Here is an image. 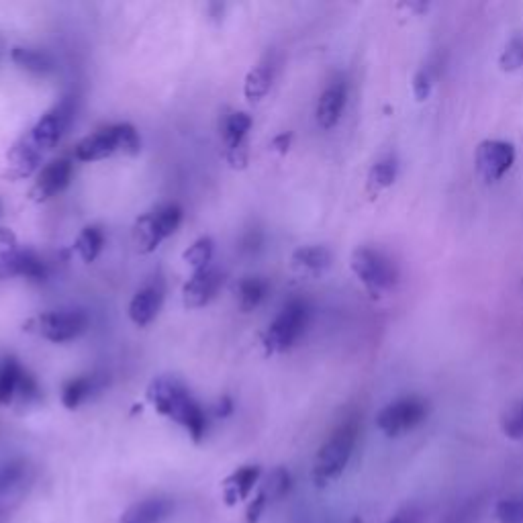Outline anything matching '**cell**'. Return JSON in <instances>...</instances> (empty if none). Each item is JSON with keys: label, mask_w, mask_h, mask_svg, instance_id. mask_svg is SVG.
Segmentation results:
<instances>
[{"label": "cell", "mask_w": 523, "mask_h": 523, "mask_svg": "<svg viewBox=\"0 0 523 523\" xmlns=\"http://www.w3.org/2000/svg\"><path fill=\"white\" fill-rule=\"evenodd\" d=\"M182 221V209L176 203L162 205L146 215H141L133 227V242L141 254H152L170 237Z\"/></svg>", "instance_id": "52a82bcc"}, {"label": "cell", "mask_w": 523, "mask_h": 523, "mask_svg": "<svg viewBox=\"0 0 523 523\" xmlns=\"http://www.w3.org/2000/svg\"><path fill=\"white\" fill-rule=\"evenodd\" d=\"M432 76L427 70H419L415 76H413V94L417 101H427V97H430L432 92Z\"/></svg>", "instance_id": "836d02e7"}, {"label": "cell", "mask_w": 523, "mask_h": 523, "mask_svg": "<svg viewBox=\"0 0 523 523\" xmlns=\"http://www.w3.org/2000/svg\"><path fill=\"white\" fill-rule=\"evenodd\" d=\"M291 262L297 272L319 276L331 266V252L323 246H305L293 252Z\"/></svg>", "instance_id": "ac0fdd59"}, {"label": "cell", "mask_w": 523, "mask_h": 523, "mask_svg": "<svg viewBox=\"0 0 523 523\" xmlns=\"http://www.w3.org/2000/svg\"><path fill=\"white\" fill-rule=\"evenodd\" d=\"M164 303V284L160 280L146 284L144 289L137 291L129 303V317L137 327L150 325Z\"/></svg>", "instance_id": "4fadbf2b"}, {"label": "cell", "mask_w": 523, "mask_h": 523, "mask_svg": "<svg viewBox=\"0 0 523 523\" xmlns=\"http://www.w3.org/2000/svg\"><path fill=\"white\" fill-rule=\"evenodd\" d=\"M358 436H360L358 417H348L323 442V446L317 452L315 466H313V479L319 487L336 481L346 470V466L350 464V458L356 450Z\"/></svg>", "instance_id": "7a4b0ae2"}, {"label": "cell", "mask_w": 523, "mask_h": 523, "mask_svg": "<svg viewBox=\"0 0 523 523\" xmlns=\"http://www.w3.org/2000/svg\"><path fill=\"white\" fill-rule=\"evenodd\" d=\"M260 479V466H244L240 470H235L231 477L225 481V493L229 503L235 499H248L250 493L254 491V485Z\"/></svg>", "instance_id": "ffe728a7"}, {"label": "cell", "mask_w": 523, "mask_h": 523, "mask_svg": "<svg viewBox=\"0 0 523 523\" xmlns=\"http://www.w3.org/2000/svg\"><path fill=\"white\" fill-rule=\"evenodd\" d=\"M72 115H74V105L70 99H64L60 105H56L52 111H47L33 125V129L29 131V139L41 152L54 150L60 144L62 135L66 133V129L72 121Z\"/></svg>", "instance_id": "30bf717a"}, {"label": "cell", "mask_w": 523, "mask_h": 523, "mask_svg": "<svg viewBox=\"0 0 523 523\" xmlns=\"http://www.w3.org/2000/svg\"><path fill=\"white\" fill-rule=\"evenodd\" d=\"M70 180H72V162L66 158L54 160L39 172L31 188V199L37 203L52 199L68 188Z\"/></svg>", "instance_id": "7c38bea8"}, {"label": "cell", "mask_w": 523, "mask_h": 523, "mask_svg": "<svg viewBox=\"0 0 523 523\" xmlns=\"http://www.w3.org/2000/svg\"><path fill=\"white\" fill-rule=\"evenodd\" d=\"M0 276L3 278L25 276L31 280H43L47 276V270L41 258L31 250L21 252L11 248L3 258H0Z\"/></svg>", "instance_id": "9a60e30c"}, {"label": "cell", "mask_w": 523, "mask_h": 523, "mask_svg": "<svg viewBox=\"0 0 523 523\" xmlns=\"http://www.w3.org/2000/svg\"><path fill=\"white\" fill-rule=\"evenodd\" d=\"M150 403L166 417L180 423L195 442L207 432V415L197 399L174 376H158L148 387Z\"/></svg>", "instance_id": "6da1fadb"}, {"label": "cell", "mask_w": 523, "mask_h": 523, "mask_svg": "<svg viewBox=\"0 0 523 523\" xmlns=\"http://www.w3.org/2000/svg\"><path fill=\"white\" fill-rule=\"evenodd\" d=\"M272 78H274V68L268 62H262L258 66H254L244 82V94L248 101H262L270 86H272Z\"/></svg>", "instance_id": "7402d4cb"}, {"label": "cell", "mask_w": 523, "mask_h": 523, "mask_svg": "<svg viewBox=\"0 0 523 523\" xmlns=\"http://www.w3.org/2000/svg\"><path fill=\"white\" fill-rule=\"evenodd\" d=\"M291 141H293V135H291V133H280V135H276V137L272 139L270 148H272L274 152H278V154H287L289 148H291Z\"/></svg>", "instance_id": "d590c367"}, {"label": "cell", "mask_w": 523, "mask_h": 523, "mask_svg": "<svg viewBox=\"0 0 523 523\" xmlns=\"http://www.w3.org/2000/svg\"><path fill=\"white\" fill-rule=\"evenodd\" d=\"M103 246H105V233L94 225L84 227L76 240V252L88 264L99 258V254L103 252Z\"/></svg>", "instance_id": "d4e9b609"}, {"label": "cell", "mask_w": 523, "mask_h": 523, "mask_svg": "<svg viewBox=\"0 0 523 523\" xmlns=\"http://www.w3.org/2000/svg\"><path fill=\"white\" fill-rule=\"evenodd\" d=\"M94 380L92 376H78V378H72L66 383L64 391H62V403L66 409H76L80 407L92 393L94 389Z\"/></svg>", "instance_id": "484cf974"}, {"label": "cell", "mask_w": 523, "mask_h": 523, "mask_svg": "<svg viewBox=\"0 0 523 523\" xmlns=\"http://www.w3.org/2000/svg\"><path fill=\"white\" fill-rule=\"evenodd\" d=\"M350 268L372 297H380L383 293L393 291L399 282L397 264L387 254L374 248L354 250Z\"/></svg>", "instance_id": "277c9868"}, {"label": "cell", "mask_w": 523, "mask_h": 523, "mask_svg": "<svg viewBox=\"0 0 523 523\" xmlns=\"http://www.w3.org/2000/svg\"><path fill=\"white\" fill-rule=\"evenodd\" d=\"M270 291V284L264 278L258 276H248L240 282V289H237V297H240V307L242 311L250 313L256 307H260V303L268 297Z\"/></svg>", "instance_id": "cb8c5ba5"}, {"label": "cell", "mask_w": 523, "mask_h": 523, "mask_svg": "<svg viewBox=\"0 0 523 523\" xmlns=\"http://www.w3.org/2000/svg\"><path fill=\"white\" fill-rule=\"evenodd\" d=\"M223 284V274L215 268H205L193 274L182 287V303L186 309H201L215 299Z\"/></svg>", "instance_id": "8fae6325"}, {"label": "cell", "mask_w": 523, "mask_h": 523, "mask_svg": "<svg viewBox=\"0 0 523 523\" xmlns=\"http://www.w3.org/2000/svg\"><path fill=\"white\" fill-rule=\"evenodd\" d=\"M515 162V146L503 139H487L477 148L474 164L485 182L501 180Z\"/></svg>", "instance_id": "9c48e42d"}, {"label": "cell", "mask_w": 523, "mask_h": 523, "mask_svg": "<svg viewBox=\"0 0 523 523\" xmlns=\"http://www.w3.org/2000/svg\"><path fill=\"white\" fill-rule=\"evenodd\" d=\"M427 415H430V403L423 397L407 395L380 409V413L376 415V427L387 438H401L417 430L427 419Z\"/></svg>", "instance_id": "8992f818"}, {"label": "cell", "mask_w": 523, "mask_h": 523, "mask_svg": "<svg viewBox=\"0 0 523 523\" xmlns=\"http://www.w3.org/2000/svg\"><path fill=\"white\" fill-rule=\"evenodd\" d=\"M481 501L479 499H472L468 503H464L462 507H456L442 523H477V519L481 517Z\"/></svg>", "instance_id": "d6a6232c"}, {"label": "cell", "mask_w": 523, "mask_h": 523, "mask_svg": "<svg viewBox=\"0 0 523 523\" xmlns=\"http://www.w3.org/2000/svg\"><path fill=\"white\" fill-rule=\"evenodd\" d=\"M13 62L31 72V74H37V76H47L54 72V60L47 56L45 52H37V50H29V47H15L13 54H11Z\"/></svg>", "instance_id": "44dd1931"}, {"label": "cell", "mask_w": 523, "mask_h": 523, "mask_svg": "<svg viewBox=\"0 0 523 523\" xmlns=\"http://www.w3.org/2000/svg\"><path fill=\"white\" fill-rule=\"evenodd\" d=\"M397 174H399L397 158H395V156H385V158H380V160L370 168L368 182H370V186H374L376 190H378V188H387V186H391V184L397 180Z\"/></svg>", "instance_id": "4316f807"}, {"label": "cell", "mask_w": 523, "mask_h": 523, "mask_svg": "<svg viewBox=\"0 0 523 523\" xmlns=\"http://www.w3.org/2000/svg\"><path fill=\"white\" fill-rule=\"evenodd\" d=\"M27 331L41 336L47 342L64 344L70 340H76L88 329V317L82 311H54V313H43L39 317H33L27 321Z\"/></svg>", "instance_id": "ba28073f"}, {"label": "cell", "mask_w": 523, "mask_h": 523, "mask_svg": "<svg viewBox=\"0 0 523 523\" xmlns=\"http://www.w3.org/2000/svg\"><path fill=\"white\" fill-rule=\"evenodd\" d=\"M499 66L505 72H515L523 66V37H513L499 58Z\"/></svg>", "instance_id": "4dcf8cb0"}, {"label": "cell", "mask_w": 523, "mask_h": 523, "mask_svg": "<svg viewBox=\"0 0 523 523\" xmlns=\"http://www.w3.org/2000/svg\"><path fill=\"white\" fill-rule=\"evenodd\" d=\"M41 158H43V152L33 144L29 135H27L19 141V144H15L13 150L9 152L7 174L11 178H27L39 168Z\"/></svg>", "instance_id": "2e32d148"}, {"label": "cell", "mask_w": 523, "mask_h": 523, "mask_svg": "<svg viewBox=\"0 0 523 523\" xmlns=\"http://www.w3.org/2000/svg\"><path fill=\"white\" fill-rule=\"evenodd\" d=\"M211 258H213V240H211V237H199V240L182 254V260L195 272L209 268Z\"/></svg>", "instance_id": "83f0119b"}, {"label": "cell", "mask_w": 523, "mask_h": 523, "mask_svg": "<svg viewBox=\"0 0 523 523\" xmlns=\"http://www.w3.org/2000/svg\"><path fill=\"white\" fill-rule=\"evenodd\" d=\"M291 489V477H289V472L284 470V468H278L270 474V479L266 483V489L262 491L264 497H272V499H280L289 493Z\"/></svg>", "instance_id": "1f68e13d"}, {"label": "cell", "mask_w": 523, "mask_h": 523, "mask_svg": "<svg viewBox=\"0 0 523 523\" xmlns=\"http://www.w3.org/2000/svg\"><path fill=\"white\" fill-rule=\"evenodd\" d=\"M141 150V141L133 125L119 123L97 129L84 137L74 148V158L80 162H99L111 158L113 154L137 156Z\"/></svg>", "instance_id": "3957f363"}, {"label": "cell", "mask_w": 523, "mask_h": 523, "mask_svg": "<svg viewBox=\"0 0 523 523\" xmlns=\"http://www.w3.org/2000/svg\"><path fill=\"white\" fill-rule=\"evenodd\" d=\"M501 430L509 440H523V401H517L503 411Z\"/></svg>", "instance_id": "f1b7e54d"}, {"label": "cell", "mask_w": 523, "mask_h": 523, "mask_svg": "<svg viewBox=\"0 0 523 523\" xmlns=\"http://www.w3.org/2000/svg\"><path fill=\"white\" fill-rule=\"evenodd\" d=\"M23 368L15 358L0 360V405L7 407L13 403L19 391Z\"/></svg>", "instance_id": "603a6c76"}, {"label": "cell", "mask_w": 523, "mask_h": 523, "mask_svg": "<svg viewBox=\"0 0 523 523\" xmlns=\"http://www.w3.org/2000/svg\"><path fill=\"white\" fill-rule=\"evenodd\" d=\"M346 101H348V86L344 80H336L331 82L319 97V103H317V111H315V117H317V123L319 127L323 129H331L336 127L342 119V113L346 109Z\"/></svg>", "instance_id": "5bb4252c"}, {"label": "cell", "mask_w": 523, "mask_h": 523, "mask_svg": "<svg viewBox=\"0 0 523 523\" xmlns=\"http://www.w3.org/2000/svg\"><path fill=\"white\" fill-rule=\"evenodd\" d=\"M172 513V503L166 497H150L131 505L121 523H162Z\"/></svg>", "instance_id": "e0dca14e"}, {"label": "cell", "mask_w": 523, "mask_h": 523, "mask_svg": "<svg viewBox=\"0 0 523 523\" xmlns=\"http://www.w3.org/2000/svg\"><path fill=\"white\" fill-rule=\"evenodd\" d=\"M252 127V117L248 113H231L225 119L223 125V141H225V148H227V156L235 154L246 148V135Z\"/></svg>", "instance_id": "d6986e66"}, {"label": "cell", "mask_w": 523, "mask_h": 523, "mask_svg": "<svg viewBox=\"0 0 523 523\" xmlns=\"http://www.w3.org/2000/svg\"><path fill=\"white\" fill-rule=\"evenodd\" d=\"M495 517L499 523H523V495H511L497 503Z\"/></svg>", "instance_id": "f546056e"}, {"label": "cell", "mask_w": 523, "mask_h": 523, "mask_svg": "<svg viewBox=\"0 0 523 523\" xmlns=\"http://www.w3.org/2000/svg\"><path fill=\"white\" fill-rule=\"evenodd\" d=\"M423 521V511L417 505H409L399 509L387 523H421Z\"/></svg>", "instance_id": "e575fe53"}, {"label": "cell", "mask_w": 523, "mask_h": 523, "mask_svg": "<svg viewBox=\"0 0 523 523\" xmlns=\"http://www.w3.org/2000/svg\"><path fill=\"white\" fill-rule=\"evenodd\" d=\"M231 401L227 399V397H223L221 399V403H219V409H217V415H229L231 413Z\"/></svg>", "instance_id": "8d00e7d4"}, {"label": "cell", "mask_w": 523, "mask_h": 523, "mask_svg": "<svg viewBox=\"0 0 523 523\" xmlns=\"http://www.w3.org/2000/svg\"><path fill=\"white\" fill-rule=\"evenodd\" d=\"M309 323V307L301 299H293L268 325L264 334V348L268 354H282L291 350L305 334Z\"/></svg>", "instance_id": "5b68a950"}]
</instances>
